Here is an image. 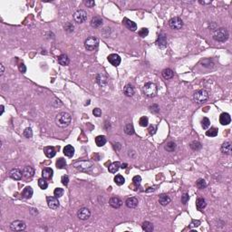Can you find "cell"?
<instances>
[{"label": "cell", "instance_id": "6da1fadb", "mask_svg": "<svg viewBox=\"0 0 232 232\" xmlns=\"http://www.w3.org/2000/svg\"><path fill=\"white\" fill-rule=\"evenodd\" d=\"M72 121V117L71 115L68 113L65 112H62L59 113L55 117V123L58 127L60 128H66L70 125Z\"/></svg>", "mask_w": 232, "mask_h": 232}, {"label": "cell", "instance_id": "7a4b0ae2", "mask_svg": "<svg viewBox=\"0 0 232 232\" xmlns=\"http://www.w3.org/2000/svg\"><path fill=\"white\" fill-rule=\"evenodd\" d=\"M229 36V34L226 28H217L213 32V39L218 42H226Z\"/></svg>", "mask_w": 232, "mask_h": 232}, {"label": "cell", "instance_id": "3957f363", "mask_svg": "<svg viewBox=\"0 0 232 232\" xmlns=\"http://www.w3.org/2000/svg\"><path fill=\"white\" fill-rule=\"evenodd\" d=\"M209 99V93L206 90H198L193 94V101L196 103H204Z\"/></svg>", "mask_w": 232, "mask_h": 232}, {"label": "cell", "instance_id": "277c9868", "mask_svg": "<svg viewBox=\"0 0 232 232\" xmlns=\"http://www.w3.org/2000/svg\"><path fill=\"white\" fill-rule=\"evenodd\" d=\"M157 92H158V89H157L156 85L153 84V82H147L143 86V93L147 97L152 98L156 96Z\"/></svg>", "mask_w": 232, "mask_h": 232}, {"label": "cell", "instance_id": "5b68a950", "mask_svg": "<svg viewBox=\"0 0 232 232\" xmlns=\"http://www.w3.org/2000/svg\"><path fill=\"white\" fill-rule=\"evenodd\" d=\"M99 45V39L95 36H89L85 41V47L88 51H94Z\"/></svg>", "mask_w": 232, "mask_h": 232}, {"label": "cell", "instance_id": "8992f818", "mask_svg": "<svg viewBox=\"0 0 232 232\" xmlns=\"http://www.w3.org/2000/svg\"><path fill=\"white\" fill-rule=\"evenodd\" d=\"M73 167L81 171H89L93 168V163L89 161H82L74 163Z\"/></svg>", "mask_w": 232, "mask_h": 232}, {"label": "cell", "instance_id": "52a82bcc", "mask_svg": "<svg viewBox=\"0 0 232 232\" xmlns=\"http://www.w3.org/2000/svg\"><path fill=\"white\" fill-rule=\"evenodd\" d=\"M73 19L76 23L82 24L87 20V13L85 10L79 9L74 12L73 14Z\"/></svg>", "mask_w": 232, "mask_h": 232}, {"label": "cell", "instance_id": "ba28073f", "mask_svg": "<svg viewBox=\"0 0 232 232\" xmlns=\"http://www.w3.org/2000/svg\"><path fill=\"white\" fill-rule=\"evenodd\" d=\"M169 24L172 29L180 30L182 28V27H183V21L181 20V18L178 17V16H175V17H172L169 21Z\"/></svg>", "mask_w": 232, "mask_h": 232}, {"label": "cell", "instance_id": "9c48e42d", "mask_svg": "<svg viewBox=\"0 0 232 232\" xmlns=\"http://www.w3.org/2000/svg\"><path fill=\"white\" fill-rule=\"evenodd\" d=\"M27 228L26 223L23 220H15L11 223L10 229L12 231H23Z\"/></svg>", "mask_w": 232, "mask_h": 232}, {"label": "cell", "instance_id": "30bf717a", "mask_svg": "<svg viewBox=\"0 0 232 232\" xmlns=\"http://www.w3.org/2000/svg\"><path fill=\"white\" fill-rule=\"evenodd\" d=\"M46 201H47V205L50 209L52 210H56L59 208L60 206V202L58 201V198L56 197H47L46 198Z\"/></svg>", "mask_w": 232, "mask_h": 232}, {"label": "cell", "instance_id": "8fae6325", "mask_svg": "<svg viewBox=\"0 0 232 232\" xmlns=\"http://www.w3.org/2000/svg\"><path fill=\"white\" fill-rule=\"evenodd\" d=\"M91 216V211L88 208H82L77 212V217L81 220H87Z\"/></svg>", "mask_w": 232, "mask_h": 232}, {"label": "cell", "instance_id": "7c38bea8", "mask_svg": "<svg viewBox=\"0 0 232 232\" xmlns=\"http://www.w3.org/2000/svg\"><path fill=\"white\" fill-rule=\"evenodd\" d=\"M108 61L109 63L113 65V66H118L120 64H121V57L118 55H116V54H112L108 56Z\"/></svg>", "mask_w": 232, "mask_h": 232}, {"label": "cell", "instance_id": "4fadbf2b", "mask_svg": "<svg viewBox=\"0 0 232 232\" xmlns=\"http://www.w3.org/2000/svg\"><path fill=\"white\" fill-rule=\"evenodd\" d=\"M109 204L113 209H119V208H121L122 205V201L121 198H119L118 197H113V198H110Z\"/></svg>", "mask_w": 232, "mask_h": 232}, {"label": "cell", "instance_id": "5bb4252c", "mask_svg": "<svg viewBox=\"0 0 232 232\" xmlns=\"http://www.w3.org/2000/svg\"><path fill=\"white\" fill-rule=\"evenodd\" d=\"M23 176V171H21L18 169H13L9 172V177L15 180H19L22 179Z\"/></svg>", "mask_w": 232, "mask_h": 232}, {"label": "cell", "instance_id": "9a60e30c", "mask_svg": "<svg viewBox=\"0 0 232 232\" xmlns=\"http://www.w3.org/2000/svg\"><path fill=\"white\" fill-rule=\"evenodd\" d=\"M231 122L230 115L228 113H223L219 116V122L222 125H229Z\"/></svg>", "mask_w": 232, "mask_h": 232}, {"label": "cell", "instance_id": "2e32d148", "mask_svg": "<svg viewBox=\"0 0 232 232\" xmlns=\"http://www.w3.org/2000/svg\"><path fill=\"white\" fill-rule=\"evenodd\" d=\"M35 175V170L33 167L30 166H27L24 167L23 170V177H24L26 179H29L32 178L33 176Z\"/></svg>", "mask_w": 232, "mask_h": 232}, {"label": "cell", "instance_id": "e0dca14e", "mask_svg": "<svg viewBox=\"0 0 232 232\" xmlns=\"http://www.w3.org/2000/svg\"><path fill=\"white\" fill-rule=\"evenodd\" d=\"M157 45L161 48H165L167 45H168V42H167V39H166V36L163 34H161L159 36H158V39H157V42H156Z\"/></svg>", "mask_w": 232, "mask_h": 232}, {"label": "cell", "instance_id": "ac0fdd59", "mask_svg": "<svg viewBox=\"0 0 232 232\" xmlns=\"http://www.w3.org/2000/svg\"><path fill=\"white\" fill-rule=\"evenodd\" d=\"M125 205L128 207L129 209H135L138 206V200L134 197L128 198L125 201Z\"/></svg>", "mask_w": 232, "mask_h": 232}, {"label": "cell", "instance_id": "d6986e66", "mask_svg": "<svg viewBox=\"0 0 232 232\" xmlns=\"http://www.w3.org/2000/svg\"><path fill=\"white\" fill-rule=\"evenodd\" d=\"M221 152L222 153L227 154V155H230L231 152H232V145L230 142H225L221 145Z\"/></svg>", "mask_w": 232, "mask_h": 232}, {"label": "cell", "instance_id": "ffe728a7", "mask_svg": "<svg viewBox=\"0 0 232 232\" xmlns=\"http://www.w3.org/2000/svg\"><path fill=\"white\" fill-rule=\"evenodd\" d=\"M123 24H124V26H125L128 29H130L131 31H135L137 29V24L133 21H131L128 18L123 19Z\"/></svg>", "mask_w": 232, "mask_h": 232}, {"label": "cell", "instance_id": "44dd1931", "mask_svg": "<svg viewBox=\"0 0 232 232\" xmlns=\"http://www.w3.org/2000/svg\"><path fill=\"white\" fill-rule=\"evenodd\" d=\"M44 152H45V156L47 157V158H49V159L53 158V157H55V154H56L55 148H54V147H51V146H49V147H45V148H44Z\"/></svg>", "mask_w": 232, "mask_h": 232}, {"label": "cell", "instance_id": "7402d4cb", "mask_svg": "<svg viewBox=\"0 0 232 232\" xmlns=\"http://www.w3.org/2000/svg\"><path fill=\"white\" fill-rule=\"evenodd\" d=\"M207 206V202L205 198H198L196 201V208L198 210H203Z\"/></svg>", "mask_w": 232, "mask_h": 232}, {"label": "cell", "instance_id": "603a6c76", "mask_svg": "<svg viewBox=\"0 0 232 232\" xmlns=\"http://www.w3.org/2000/svg\"><path fill=\"white\" fill-rule=\"evenodd\" d=\"M102 24H103V19L101 17H99V16H94V17H93L92 20H91V26L94 28L100 27Z\"/></svg>", "mask_w": 232, "mask_h": 232}, {"label": "cell", "instance_id": "cb8c5ba5", "mask_svg": "<svg viewBox=\"0 0 232 232\" xmlns=\"http://www.w3.org/2000/svg\"><path fill=\"white\" fill-rule=\"evenodd\" d=\"M57 60H58V63H59L63 66L68 65L69 63H70L69 57L66 55H59V56H58V58H57Z\"/></svg>", "mask_w": 232, "mask_h": 232}, {"label": "cell", "instance_id": "d4e9b609", "mask_svg": "<svg viewBox=\"0 0 232 232\" xmlns=\"http://www.w3.org/2000/svg\"><path fill=\"white\" fill-rule=\"evenodd\" d=\"M33 193H34V190H33V189L31 187H26L24 189L23 192H22V196H23L24 198H27V200H28V198H32Z\"/></svg>", "mask_w": 232, "mask_h": 232}, {"label": "cell", "instance_id": "484cf974", "mask_svg": "<svg viewBox=\"0 0 232 232\" xmlns=\"http://www.w3.org/2000/svg\"><path fill=\"white\" fill-rule=\"evenodd\" d=\"M171 198L167 194H161L159 197V203L161 206H167L171 202Z\"/></svg>", "mask_w": 232, "mask_h": 232}, {"label": "cell", "instance_id": "4316f807", "mask_svg": "<svg viewBox=\"0 0 232 232\" xmlns=\"http://www.w3.org/2000/svg\"><path fill=\"white\" fill-rule=\"evenodd\" d=\"M54 171L51 168H45L42 171V177L45 180H50L53 177Z\"/></svg>", "mask_w": 232, "mask_h": 232}, {"label": "cell", "instance_id": "83f0119b", "mask_svg": "<svg viewBox=\"0 0 232 232\" xmlns=\"http://www.w3.org/2000/svg\"><path fill=\"white\" fill-rule=\"evenodd\" d=\"M123 94L128 97H131L134 94V88L131 85H126L125 87L123 88Z\"/></svg>", "mask_w": 232, "mask_h": 232}, {"label": "cell", "instance_id": "f1b7e54d", "mask_svg": "<svg viewBox=\"0 0 232 232\" xmlns=\"http://www.w3.org/2000/svg\"><path fill=\"white\" fill-rule=\"evenodd\" d=\"M64 153L65 156H67V157H69V158H71V157H73V154H74V148L72 145H66L64 148Z\"/></svg>", "mask_w": 232, "mask_h": 232}, {"label": "cell", "instance_id": "f546056e", "mask_svg": "<svg viewBox=\"0 0 232 232\" xmlns=\"http://www.w3.org/2000/svg\"><path fill=\"white\" fill-rule=\"evenodd\" d=\"M162 74V76L164 79H166V80H169V79H171L174 75V73H173V71L170 68H166V69H164L161 73Z\"/></svg>", "mask_w": 232, "mask_h": 232}, {"label": "cell", "instance_id": "4dcf8cb0", "mask_svg": "<svg viewBox=\"0 0 232 232\" xmlns=\"http://www.w3.org/2000/svg\"><path fill=\"white\" fill-rule=\"evenodd\" d=\"M143 229L145 230L146 232H152L153 229H154V227H153V224L150 221H144L143 223Z\"/></svg>", "mask_w": 232, "mask_h": 232}, {"label": "cell", "instance_id": "1f68e13d", "mask_svg": "<svg viewBox=\"0 0 232 232\" xmlns=\"http://www.w3.org/2000/svg\"><path fill=\"white\" fill-rule=\"evenodd\" d=\"M120 167H121L120 162L115 161V162H113V163L110 165V166L108 167V170H109V171H110L111 173H116V172H117V171H119Z\"/></svg>", "mask_w": 232, "mask_h": 232}, {"label": "cell", "instance_id": "d6a6232c", "mask_svg": "<svg viewBox=\"0 0 232 232\" xmlns=\"http://www.w3.org/2000/svg\"><path fill=\"white\" fill-rule=\"evenodd\" d=\"M106 138L103 136V135H100V136H97L95 138V143L98 147H102L103 146L105 143H106Z\"/></svg>", "mask_w": 232, "mask_h": 232}, {"label": "cell", "instance_id": "836d02e7", "mask_svg": "<svg viewBox=\"0 0 232 232\" xmlns=\"http://www.w3.org/2000/svg\"><path fill=\"white\" fill-rule=\"evenodd\" d=\"M124 132L127 135H132L134 133V128L133 125L131 123H127L125 126H124Z\"/></svg>", "mask_w": 232, "mask_h": 232}, {"label": "cell", "instance_id": "e575fe53", "mask_svg": "<svg viewBox=\"0 0 232 232\" xmlns=\"http://www.w3.org/2000/svg\"><path fill=\"white\" fill-rule=\"evenodd\" d=\"M176 147H177V145L174 142H169L166 145H165L164 149L169 152H172L176 150Z\"/></svg>", "mask_w": 232, "mask_h": 232}, {"label": "cell", "instance_id": "d590c367", "mask_svg": "<svg viewBox=\"0 0 232 232\" xmlns=\"http://www.w3.org/2000/svg\"><path fill=\"white\" fill-rule=\"evenodd\" d=\"M219 130L215 127H211L210 129H209L208 131H206V135L209 137H216L218 135Z\"/></svg>", "mask_w": 232, "mask_h": 232}, {"label": "cell", "instance_id": "8d00e7d4", "mask_svg": "<svg viewBox=\"0 0 232 232\" xmlns=\"http://www.w3.org/2000/svg\"><path fill=\"white\" fill-rule=\"evenodd\" d=\"M189 147L191 148V150L193 151H198L201 149V143L198 140H193V142L189 144Z\"/></svg>", "mask_w": 232, "mask_h": 232}, {"label": "cell", "instance_id": "74e56055", "mask_svg": "<svg viewBox=\"0 0 232 232\" xmlns=\"http://www.w3.org/2000/svg\"><path fill=\"white\" fill-rule=\"evenodd\" d=\"M114 182L116 184H117L118 186H122L124 184V182H125V180H124V178L120 175V174H118V175H116L114 177Z\"/></svg>", "mask_w": 232, "mask_h": 232}, {"label": "cell", "instance_id": "f35d334b", "mask_svg": "<svg viewBox=\"0 0 232 232\" xmlns=\"http://www.w3.org/2000/svg\"><path fill=\"white\" fill-rule=\"evenodd\" d=\"M55 165H56V167L58 169H64L66 166V161H65V160L64 158H59L56 161Z\"/></svg>", "mask_w": 232, "mask_h": 232}, {"label": "cell", "instance_id": "ab89813d", "mask_svg": "<svg viewBox=\"0 0 232 232\" xmlns=\"http://www.w3.org/2000/svg\"><path fill=\"white\" fill-rule=\"evenodd\" d=\"M196 186L198 188V189H203L207 187V182L205 181V180L203 179H198L196 182Z\"/></svg>", "mask_w": 232, "mask_h": 232}, {"label": "cell", "instance_id": "60d3db41", "mask_svg": "<svg viewBox=\"0 0 232 232\" xmlns=\"http://www.w3.org/2000/svg\"><path fill=\"white\" fill-rule=\"evenodd\" d=\"M38 185L39 187L42 189H46L47 187H48V183L47 181L45 180V179L42 178V179H39L38 180Z\"/></svg>", "mask_w": 232, "mask_h": 232}, {"label": "cell", "instance_id": "b9f144b4", "mask_svg": "<svg viewBox=\"0 0 232 232\" xmlns=\"http://www.w3.org/2000/svg\"><path fill=\"white\" fill-rule=\"evenodd\" d=\"M139 123L140 125L142 127H146L148 126V123H149V119L146 117V116H143V117H140V120H139Z\"/></svg>", "mask_w": 232, "mask_h": 232}, {"label": "cell", "instance_id": "7bdbcfd3", "mask_svg": "<svg viewBox=\"0 0 232 232\" xmlns=\"http://www.w3.org/2000/svg\"><path fill=\"white\" fill-rule=\"evenodd\" d=\"M210 121L208 118H207V117H204L202 119V121H201V126H202V128L205 129V130H207V129L210 127Z\"/></svg>", "mask_w": 232, "mask_h": 232}, {"label": "cell", "instance_id": "ee69618b", "mask_svg": "<svg viewBox=\"0 0 232 232\" xmlns=\"http://www.w3.org/2000/svg\"><path fill=\"white\" fill-rule=\"evenodd\" d=\"M64 189H61V188H56L55 189V191H54V195H55V197H56L57 198H61L63 195H64Z\"/></svg>", "mask_w": 232, "mask_h": 232}, {"label": "cell", "instance_id": "f6af8a7d", "mask_svg": "<svg viewBox=\"0 0 232 232\" xmlns=\"http://www.w3.org/2000/svg\"><path fill=\"white\" fill-rule=\"evenodd\" d=\"M132 182H133V184L136 186V187H139L140 185V182H142V177L139 176V175H136L133 177L132 179Z\"/></svg>", "mask_w": 232, "mask_h": 232}, {"label": "cell", "instance_id": "bcb514c9", "mask_svg": "<svg viewBox=\"0 0 232 232\" xmlns=\"http://www.w3.org/2000/svg\"><path fill=\"white\" fill-rule=\"evenodd\" d=\"M24 136L26 137V138H32V136H33V131H32V129L31 128H27L26 130L24 131Z\"/></svg>", "mask_w": 232, "mask_h": 232}, {"label": "cell", "instance_id": "7dc6e473", "mask_svg": "<svg viewBox=\"0 0 232 232\" xmlns=\"http://www.w3.org/2000/svg\"><path fill=\"white\" fill-rule=\"evenodd\" d=\"M148 34H149V30L147 28H142L139 31V36L140 37H145L148 36Z\"/></svg>", "mask_w": 232, "mask_h": 232}, {"label": "cell", "instance_id": "c3c4849f", "mask_svg": "<svg viewBox=\"0 0 232 232\" xmlns=\"http://www.w3.org/2000/svg\"><path fill=\"white\" fill-rule=\"evenodd\" d=\"M61 181L64 186H67L69 183V177L67 175H64L61 179Z\"/></svg>", "mask_w": 232, "mask_h": 232}, {"label": "cell", "instance_id": "681fc988", "mask_svg": "<svg viewBox=\"0 0 232 232\" xmlns=\"http://www.w3.org/2000/svg\"><path fill=\"white\" fill-rule=\"evenodd\" d=\"M189 200V194H188V193H185L183 196L181 197V202L183 203L184 205H186V204L188 203Z\"/></svg>", "mask_w": 232, "mask_h": 232}, {"label": "cell", "instance_id": "f907efd6", "mask_svg": "<svg viewBox=\"0 0 232 232\" xmlns=\"http://www.w3.org/2000/svg\"><path fill=\"white\" fill-rule=\"evenodd\" d=\"M64 28L67 32H73L74 27H73V24L72 23H67V24H66V26L64 27Z\"/></svg>", "mask_w": 232, "mask_h": 232}, {"label": "cell", "instance_id": "816d5d0a", "mask_svg": "<svg viewBox=\"0 0 232 232\" xmlns=\"http://www.w3.org/2000/svg\"><path fill=\"white\" fill-rule=\"evenodd\" d=\"M93 113L94 115L95 116V117H100V116L102 115V111L101 109H99V108H95L93 110Z\"/></svg>", "mask_w": 232, "mask_h": 232}, {"label": "cell", "instance_id": "f5cc1de1", "mask_svg": "<svg viewBox=\"0 0 232 232\" xmlns=\"http://www.w3.org/2000/svg\"><path fill=\"white\" fill-rule=\"evenodd\" d=\"M148 131H149V133L152 135V134H154L155 132H156V131H157V127H156L155 125H151L150 127H149Z\"/></svg>", "mask_w": 232, "mask_h": 232}, {"label": "cell", "instance_id": "db71d44e", "mask_svg": "<svg viewBox=\"0 0 232 232\" xmlns=\"http://www.w3.org/2000/svg\"><path fill=\"white\" fill-rule=\"evenodd\" d=\"M201 225V221L200 220H192L191 224H190L189 228H195V227H198Z\"/></svg>", "mask_w": 232, "mask_h": 232}, {"label": "cell", "instance_id": "11a10c76", "mask_svg": "<svg viewBox=\"0 0 232 232\" xmlns=\"http://www.w3.org/2000/svg\"><path fill=\"white\" fill-rule=\"evenodd\" d=\"M18 69H19V71L22 73H24L27 72V66L24 65V64H19V66H18Z\"/></svg>", "mask_w": 232, "mask_h": 232}, {"label": "cell", "instance_id": "9f6ffc18", "mask_svg": "<svg viewBox=\"0 0 232 232\" xmlns=\"http://www.w3.org/2000/svg\"><path fill=\"white\" fill-rule=\"evenodd\" d=\"M85 4L88 7H93V6L95 5L94 1H85Z\"/></svg>", "mask_w": 232, "mask_h": 232}, {"label": "cell", "instance_id": "6f0895ef", "mask_svg": "<svg viewBox=\"0 0 232 232\" xmlns=\"http://www.w3.org/2000/svg\"><path fill=\"white\" fill-rule=\"evenodd\" d=\"M0 66H1V73H0V75H1V76H2V75H3V74H4L5 67H4V64H0Z\"/></svg>", "mask_w": 232, "mask_h": 232}, {"label": "cell", "instance_id": "680465c9", "mask_svg": "<svg viewBox=\"0 0 232 232\" xmlns=\"http://www.w3.org/2000/svg\"><path fill=\"white\" fill-rule=\"evenodd\" d=\"M0 108H1V113H0V114H3V113H4V105L0 106Z\"/></svg>", "mask_w": 232, "mask_h": 232}, {"label": "cell", "instance_id": "91938a15", "mask_svg": "<svg viewBox=\"0 0 232 232\" xmlns=\"http://www.w3.org/2000/svg\"><path fill=\"white\" fill-rule=\"evenodd\" d=\"M126 166H127V164H126V163H124V164H122V165L121 168H122V169H125V168H126Z\"/></svg>", "mask_w": 232, "mask_h": 232}, {"label": "cell", "instance_id": "94428289", "mask_svg": "<svg viewBox=\"0 0 232 232\" xmlns=\"http://www.w3.org/2000/svg\"><path fill=\"white\" fill-rule=\"evenodd\" d=\"M201 4H210V2H202V1H200Z\"/></svg>", "mask_w": 232, "mask_h": 232}]
</instances>
